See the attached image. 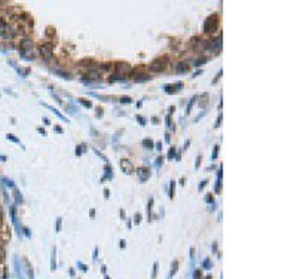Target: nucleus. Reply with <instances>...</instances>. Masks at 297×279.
<instances>
[{
  "label": "nucleus",
  "instance_id": "f257e3e1",
  "mask_svg": "<svg viewBox=\"0 0 297 279\" xmlns=\"http://www.w3.org/2000/svg\"><path fill=\"white\" fill-rule=\"evenodd\" d=\"M218 27V16L214 13L211 16H208L204 23V31L205 33H214Z\"/></svg>",
  "mask_w": 297,
  "mask_h": 279
},
{
  "label": "nucleus",
  "instance_id": "f03ea898",
  "mask_svg": "<svg viewBox=\"0 0 297 279\" xmlns=\"http://www.w3.org/2000/svg\"><path fill=\"white\" fill-rule=\"evenodd\" d=\"M166 64H168V59H166V58H158V59H155V61L150 64V70L155 71V73H159V71H163V70H165Z\"/></svg>",
  "mask_w": 297,
  "mask_h": 279
},
{
  "label": "nucleus",
  "instance_id": "7ed1b4c3",
  "mask_svg": "<svg viewBox=\"0 0 297 279\" xmlns=\"http://www.w3.org/2000/svg\"><path fill=\"white\" fill-rule=\"evenodd\" d=\"M39 52H40V55H42L46 61H48V59L51 58V55H52V45H51V43L40 45V46H39Z\"/></svg>",
  "mask_w": 297,
  "mask_h": 279
},
{
  "label": "nucleus",
  "instance_id": "20e7f679",
  "mask_svg": "<svg viewBox=\"0 0 297 279\" xmlns=\"http://www.w3.org/2000/svg\"><path fill=\"white\" fill-rule=\"evenodd\" d=\"M183 88V83L181 82H177V83H174V85H165L163 86V89L166 94H175V92H178V91Z\"/></svg>",
  "mask_w": 297,
  "mask_h": 279
},
{
  "label": "nucleus",
  "instance_id": "39448f33",
  "mask_svg": "<svg viewBox=\"0 0 297 279\" xmlns=\"http://www.w3.org/2000/svg\"><path fill=\"white\" fill-rule=\"evenodd\" d=\"M114 70H116L117 76H120V74H123V73L131 71V67H129V64H126V63H117V64L114 66Z\"/></svg>",
  "mask_w": 297,
  "mask_h": 279
},
{
  "label": "nucleus",
  "instance_id": "423d86ee",
  "mask_svg": "<svg viewBox=\"0 0 297 279\" xmlns=\"http://www.w3.org/2000/svg\"><path fill=\"white\" fill-rule=\"evenodd\" d=\"M120 168H122V171H123L125 174H132V171H134V166H132L131 160H128V159H123V160L120 162Z\"/></svg>",
  "mask_w": 297,
  "mask_h": 279
},
{
  "label": "nucleus",
  "instance_id": "0eeeda50",
  "mask_svg": "<svg viewBox=\"0 0 297 279\" xmlns=\"http://www.w3.org/2000/svg\"><path fill=\"white\" fill-rule=\"evenodd\" d=\"M31 46H33V43H31V40L30 39H24V40H21V43H20V51H21V54H24L28 51V49H31Z\"/></svg>",
  "mask_w": 297,
  "mask_h": 279
},
{
  "label": "nucleus",
  "instance_id": "6e6552de",
  "mask_svg": "<svg viewBox=\"0 0 297 279\" xmlns=\"http://www.w3.org/2000/svg\"><path fill=\"white\" fill-rule=\"evenodd\" d=\"M137 175L140 177L141 181H146V180L150 177V171H148V168H138V169H137Z\"/></svg>",
  "mask_w": 297,
  "mask_h": 279
},
{
  "label": "nucleus",
  "instance_id": "1a4fd4ad",
  "mask_svg": "<svg viewBox=\"0 0 297 279\" xmlns=\"http://www.w3.org/2000/svg\"><path fill=\"white\" fill-rule=\"evenodd\" d=\"M189 70H190V66L186 64V63H180V64L175 66V73H177V74H184V73H187Z\"/></svg>",
  "mask_w": 297,
  "mask_h": 279
},
{
  "label": "nucleus",
  "instance_id": "9d476101",
  "mask_svg": "<svg viewBox=\"0 0 297 279\" xmlns=\"http://www.w3.org/2000/svg\"><path fill=\"white\" fill-rule=\"evenodd\" d=\"M85 77V80H88L89 79V82H92V80H98V79L101 77V74H100V71L98 70H91L88 74H85L83 76Z\"/></svg>",
  "mask_w": 297,
  "mask_h": 279
},
{
  "label": "nucleus",
  "instance_id": "9b49d317",
  "mask_svg": "<svg viewBox=\"0 0 297 279\" xmlns=\"http://www.w3.org/2000/svg\"><path fill=\"white\" fill-rule=\"evenodd\" d=\"M206 48H209V49H213V51L221 49V36L217 37L216 40H213V43H206Z\"/></svg>",
  "mask_w": 297,
  "mask_h": 279
},
{
  "label": "nucleus",
  "instance_id": "f8f14e48",
  "mask_svg": "<svg viewBox=\"0 0 297 279\" xmlns=\"http://www.w3.org/2000/svg\"><path fill=\"white\" fill-rule=\"evenodd\" d=\"M141 144H143V147H146V148H150V150H153V148H155V143H153L152 140H148V138L143 140V141H141Z\"/></svg>",
  "mask_w": 297,
  "mask_h": 279
},
{
  "label": "nucleus",
  "instance_id": "ddd939ff",
  "mask_svg": "<svg viewBox=\"0 0 297 279\" xmlns=\"http://www.w3.org/2000/svg\"><path fill=\"white\" fill-rule=\"evenodd\" d=\"M46 107H48L49 110H52V112L55 113V114H57V116H58V117H59V119H61V120H63V122H69V119H67L66 116H63V114H61V113L58 112L57 109H54V107H51V106H46Z\"/></svg>",
  "mask_w": 297,
  "mask_h": 279
},
{
  "label": "nucleus",
  "instance_id": "4468645a",
  "mask_svg": "<svg viewBox=\"0 0 297 279\" xmlns=\"http://www.w3.org/2000/svg\"><path fill=\"white\" fill-rule=\"evenodd\" d=\"M13 195H15V201L18 202V203H21V202L24 201L23 196H21V191H20L18 189H13Z\"/></svg>",
  "mask_w": 297,
  "mask_h": 279
},
{
  "label": "nucleus",
  "instance_id": "2eb2a0df",
  "mask_svg": "<svg viewBox=\"0 0 297 279\" xmlns=\"http://www.w3.org/2000/svg\"><path fill=\"white\" fill-rule=\"evenodd\" d=\"M206 61H208V58H206V56H201V58H198V59L195 61V66H196V67H199V66L205 64Z\"/></svg>",
  "mask_w": 297,
  "mask_h": 279
},
{
  "label": "nucleus",
  "instance_id": "dca6fc26",
  "mask_svg": "<svg viewBox=\"0 0 297 279\" xmlns=\"http://www.w3.org/2000/svg\"><path fill=\"white\" fill-rule=\"evenodd\" d=\"M77 101H79V102H80V104H82V106H85L86 109H91V107H92V102H91V101L85 100V98H79V100H77Z\"/></svg>",
  "mask_w": 297,
  "mask_h": 279
},
{
  "label": "nucleus",
  "instance_id": "f3484780",
  "mask_svg": "<svg viewBox=\"0 0 297 279\" xmlns=\"http://www.w3.org/2000/svg\"><path fill=\"white\" fill-rule=\"evenodd\" d=\"M5 30H8V24L3 18H0V33H5Z\"/></svg>",
  "mask_w": 297,
  "mask_h": 279
},
{
  "label": "nucleus",
  "instance_id": "a211bd4d",
  "mask_svg": "<svg viewBox=\"0 0 297 279\" xmlns=\"http://www.w3.org/2000/svg\"><path fill=\"white\" fill-rule=\"evenodd\" d=\"M51 269L55 270L57 269V263H55V248L52 249V260H51Z\"/></svg>",
  "mask_w": 297,
  "mask_h": 279
},
{
  "label": "nucleus",
  "instance_id": "6ab92c4d",
  "mask_svg": "<svg viewBox=\"0 0 297 279\" xmlns=\"http://www.w3.org/2000/svg\"><path fill=\"white\" fill-rule=\"evenodd\" d=\"M2 183H6V186H9V187H15V183L12 181V180H9V178H6V177H2Z\"/></svg>",
  "mask_w": 297,
  "mask_h": 279
},
{
  "label": "nucleus",
  "instance_id": "aec40b11",
  "mask_svg": "<svg viewBox=\"0 0 297 279\" xmlns=\"http://www.w3.org/2000/svg\"><path fill=\"white\" fill-rule=\"evenodd\" d=\"M54 73H55V74H59V76H63V79H71V76H70L69 73H66V71H61V70H55Z\"/></svg>",
  "mask_w": 297,
  "mask_h": 279
},
{
  "label": "nucleus",
  "instance_id": "412c9836",
  "mask_svg": "<svg viewBox=\"0 0 297 279\" xmlns=\"http://www.w3.org/2000/svg\"><path fill=\"white\" fill-rule=\"evenodd\" d=\"M171 186H170V198H174V193H175V181H171L170 183Z\"/></svg>",
  "mask_w": 297,
  "mask_h": 279
},
{
  "label": "nucleus",
  "instance_id": "4be33fe9",
  "mask_svg": "<svg viewBox=\"0 0 297 279\" xmlns=\"http://www.w3.org/2000/svg\"><path fill=\"white\" fill-rule=\"evenodd\" d=\"M6 138L8 140H11L12 143H16V144H20V140L15 137V135H12V134H6Z\"/></svg>",
  "mask_w": 297,
  "mask_h": 279
},
{
  "label": "nucleus",
  "instance_id": "5701e85b",
  "mask_svg": "<svg viewBox=\"0 0 297 279\" xmlns=\"http://www.w3.org/2000/svg\"><path fill=\"white\" fill-rule=\"evenodd\" d=\"M196 100H198L196 97H193V98L190 100V102H189V106H187V113H186V114H189V113L192 112V107H193V104H195V101H196Z\"/></svg>",
  "mask_w": 297,
  "mask_h": 279
},
{
  "label": "nucleus",
  "instance_id": "b1692460",
  "mask_svg": "<svg viewBox=\"0 0 297 279\" xmlns=\"http://www.w3.org/2000/svg\"><path fill=\"white\" fill-rule=\"evenodd\" d=\"M85 147H86L85 144H80L79 147H76V155H82L85 152Z\"/></svg>",
  "mask_w": 297,
  "mask_h": 279
},
{
  "label": "nucleus",
  "instance_id": "393cba45",
  "mask_svg": "<svg viewBox=\"0 0 297 279\" xmlns=\"http://www.w3.org/2000/svg\"><path fill=\"white\" fill-rule=\"evenodd\" d=\"M218 150H220V147H218V145H214V152H213V156H211V159H213V160H216V159H217Z\"/></svg>",
  "mask_w": 297,
  "mask_h": 279
},
{
  "label": "nucleus",
  "instance_id": "a878e982",
  "mask_svg": "<svg viewBox=\"0 0 297 279\" xmlns=\"http://www.w3.org/2000/svg\"><path fill=\"white\" fill-rule=\"evenodd\" d=\"M165 122H166V126H168L170 129H174V126L171 125V114H168V116L165 117Z\"/></svg>",
  "mask_w": 297,
  "mask_h": 279
},
{
  "label": "nucleus",
  "instance_id": "bb28decb",
  "mask_svg": "<svg viewBox=\"0 0 297 279\" xmlns=\"http://www.w3.org/2000/svg\"><path fill=\"white\" fill-rule=\"evenodd\" d=\"M166 157H168L170 160H171L172 157H175V148H174V147H171V148H170V152H168V156H166Z\"/></svg>",
  "mask_w": 297,
  "mask_h": 279
},
{
  "label": "nucleus",
  "instance_id": "cd10ccee",
  "mask_svg": "<svg viewBox=\"0 0 297 279\" xmlns=\"http://www.w3.org/2000/svg\"><path fill=\"white\" fill-rule=\"evenodd\" d=\"M147 79H150V76H147V74H141L140 77H135L134 80H135V82H143V80H147Z\"/></svg>",
  "mask_w": 297,
  "mask_h": 279
},
{
  "label": "nucleus",
  "instance_id": "c85d7f7f",
  "mask_svg": "<svg viewBox=\"0 0 297 279\" xmlns=\"http://www.w3.org/2000/svg\"><path fill=\"white\" fill-rule=\"evenodd\" d=\"M91 63H92V61L89 59V58H85V59H82V61L79 63V66H83V67H86V64H91Z\"/></svg>",
  "mask_w": 297,
  "mask_h": 279
},
{
  "label": "nucleus",
  "instance_id": "c756f323",
  "mask_svg": "<svg viewBox=\"0 0 297 279\" xmlns=\"http://www.w3.org/2000/svg\"><path fill=\"white\" fill-rule=\"evenodd\" d=\"M120 102H122V104H129V102H132V100H131L129 97H122V98H120Z\"/></svg>",
  "mask_w": 297,
  "mask_h": 279
},
{
  "label": "nucleus",
  "instance_id": "7c9ffc66",
  "mask_svg": "<svg viewBox=\"0 0 297 279\" xmlns=\"http://www.w3.org/2000/svg\"><path fill=\"white\" fill-rule=\"evenodd\" d=\"M177 266H178V261H177V260H174V263H172V270H171V275H174V273L177 272Z\"/></svg>",
  "mask_w": 297,
  "mask_h": 279
},
{
  "label": "nucleus",
  "instance_id": "2f4dec72",
  "mask_svg": "<svg viewBox=\"0 0 297 279\" xmlns=\"http://www.w3.org/2000/svg\"><path fill=\"white\" fill-rule=\"evenodd\" d=\"M134 223H135V224L141 223V214H135V217H134Z\"/></svg>",
  "mask_w": 297,
  "mask_h": 279
},
{
  "label": "nucleus",
  "instance_id": "473e14b6",
  "mask_svg": "<svg viewBox=\"0 0 297 279\" xmlns=\"http://www.w3.org/2000/svg\"><path fill=\"white\" fill-rule=\"evenodd\" d=\"M18 73H21V76H23V77H25V76L30 73V70H28V68H27V70H21V68H18Z\"/></svg>",
  "mask_w": 297,
  "mask_h": 279
},
{
  "label": "nucleus",
  "instance_id": "72a5a7b5",
  "mask_svg": "<svg viewBox=\"0 0 297 279\" xmlns=\"http://www.w3.org/2000/svg\"><path fill=\"white\" fill-rule=\"evenodd\" d=\"M110 165H106V175H107V178H112V174H110Z\"/></svg>",
  "mask_w": 297,
  "mask_h": 279
},
{
  "label": "nucleus",
  "instance_id": "f704fd0d",
  "mask_svg": "<svg viewBox=\"0 0 297 279\" xmlns=\"http://www.w3.org/2000/svg\"><path fill=\"white\" fill-rule=\"evenodd\" d=\"M201 159H202V155H199V156H198L196 162H195V168H199V166H201Z\"/></svg>",
  "mask_w": 297,
  "mask_h": 279
},
{
  "label": "nucleus",
  "instance_id": "c9c22d12",
  "mask_svg": "<svg viewBox=\"0 0 297 279\" xmlns=\"http://www.w3.org/2000/svg\"><path fill=\"white\" fill-rule=\"evenodd\" d=\"M193 278L195 279H201V278H202V273H201V270H196V272H195V273H193Z\"/></svg>",
  "mask_w": 297,
  "mask_h": 279
},
{
  "label": "nucleus",
  "instance_id": "e433bc0d",
  "mask_svg": "<svg viewBox=\"0 0 297 279\" xmlns=\"http://www.w3.org/2000/svg\"><path fill=\"white\" fill-rule=\"evenodd\" d=\"M156 272H158V263L153 264V273H152V278H156Z\"/></svg>",
  "mask_w": 297,
  "mask_h": 279
},
{
  "label": "nucleus",
  "instance_id": "4c0bfd02",
  "mask_svg": "<svg viewBox=\"0 0 297 279\" xmlns=\"http://www.w3.org/2000/svg\"><path fill=\"white\" fill-rule=\"evenodd\" d=\"M220 190H221V180H218V181H217V186H216V193H220Z\"/></svg>",
  "mask_w": 297,
  "mask_h": 279
},
{
  "label": "nucleus",
  "instance_id": "58836bf2",
  "mask_svg": "<svg viewBox=\"0 0 297 279\" xmlns=\"http://www.w3.org/2000/svg\"><path fill=\"white\" fill-rule=\"evenodd\" d=\"M137 120H138V122H140V123H141V125H143V126H144V125H146V119H144V117H143V116H137Z\"/></svg>",
  "mask_w": 297,
  "mask_h": 279
},
{
  "label": "nucleus",
  "instance_id": "ea45409f",
  "mask_svg": "<svg viewBox=\"0 0 297 279\" xmlns=\"http://www.w3.org/2000/svg\"><path fill=\"white\" fill-rule=\"evenodd\" d=\"M206 97H208V94H202V95H201V98H202V100H205ZM199 106H201V107H204V106H205V101H202V102H199Z\"/></svg>",
  "mask_w": 297,
  "mask_h": 279
},
{
  "label": "nucleus",
  "instance_id": "a19ab883",
  "mask_svg": "<svg viewBox=\"0 0 297 279\" xmlns=\"http://www.w3.org/2000/svg\"><path fill=\"white\" fill-rule=\"evenodd\" d=\"M204 269H211V261H209V260H205V261H204Z\"/></svg>",
  "mask_w": 297,
  "mask_h": 279
},
{
  "label": "nucleus",
  "instance_id": "79ce46f5",
  "mask_svg": "<svg viewBox=\"0 0 297 279\" xmlns=\"http://www.w3.org/2000/svg\"><path fill=\"white\" fill-rule=\"evenodd\" d=\"M205 186H206V180H204V181H201V184H199V189H198V190H199V191H201V190L204 189V187H205Z\"/></svg>",
  "mask_w": 297,
  "mask_h": 279
},
{
  "label": "nucleus",
  "instance_id": "37998d69",
  "mask_svg": "<svg viewBox=\"0 0 297 279\" xmlns=\"http://www.w3.org/2000/svg\"><path fill=\"white\" fill-rule=\"evenodd\" d=\"M205 201H206V202H209V203H213V202H214V199H213V195H206Z\"/></svg>",
  "mask_w": 297,
  "mask_h": 279
},
{
  "label": "nucleus",
  "instance_id": "c03bdc74",
  "mask_svg": "<svg viewBox=\"0 0 297 279\" xmlns=\"http://www.w3.org/2000/svg\"><path fill=\"white\" fill-rule=\"evenodd\" d=\"M220 123H221V113H220V116L217 117V122H216V125H214V126H216V128H218V126H220Z\"/></svg>",
  "mask_w": 297,
  "mask_h": 279
},
{
  "label": "nucleus",
  "instance_id": "a18cd8bd",
  "mask_svg": "<svg viewBox=\"0 0 297 279\" xmlns=\"http://www.w3.org/2000/svg\"><path fill=\"white\" fill-rule=\"evenodd\" d=\"M61 230V218H57V232Z\"/></svg>",
  "mask_w": 297,
  "mask_h": 279
},
{
  "label": "nucleus",
  "instance_id": "49530a36",
  "mask_svg": "<svg viewBox=\"0 0 297 279\" xmlns=\"http://www.w3.org/2000/svg\"><path fill=\"white\" fill-rule=\"evenodd\" d=\"M162 162H163V159H162V157H158V159H156V166H160Z\"/></svg>",
  "mask_w": 297,
  "mask_h": 279
},
{
  "label": "nucleus",
  "instance_id": "de8ad7c7",
  "mask_svg": "<svg viewBox=\"0 0 297 279\" xmlns=\"http://www.w3.org/2000/svg\"><path fill=\"white\" fill-rule=\"evenodd\" d=\"M220 76H221V70H220V73H218L217 76H216V79L213 80V83H217V80H218V79H220Z\"/></svg>",
  "mask_w": 297,
  "mask_h": 279
},
{
  "label": "nucleus",
  "instance_id": "09e8293b",
  "mask_svg": "<svg viewBox=\"0 0 297 279\" xmlns=\"http://www.w3.org/2000/svg\"><path fill=\"white\" fill-rule=\"evenodd\" d=\"M110 66H112V64H103L101 70H109V68H110Z\"/></svg>",
  "mask_w": 297,
  "mask_h": 279
},
{
  "label": "nucleus",
  "instance_id": "8fccbe9b",
  "mask_svg": "<svg viewBox=\"0 0 297 279\" xmlns=\"http://www.w3.org/2000/svg\"><path fill=\"white\" fill-rule=\"evenodd\" d=\"M165 140H166V143H170V141H171V135L166 134V135H165Z\"/></svg>",
  "mask_w": 297,
  "mask_h": 279
},
{
  "label": "nucleus",
  "instance_id": "3c124183",
  "mask_svg": "<svg viewBox=\"0 0 297 279\" xmlns=\"http://www.w3.org/2000/svg\"><path fill=\"white\" fill-rule=\"evenodd\" d=\"M155 145H156V148H158V150H160V148H162V143H160V141H159V143H156Z\"/></svg>",
  "mask_w": 297,
  "mask_h": 279
},
{
  "label": "nucleus",
  "instance_id": "603ef678",
  "mask_svg": "<svg viewBox=\"0 0 297 279\" xmlns=\"http://www.w3.org/2000/svg\"><path fill=\"white\" fill-rule=\"evenodd\" d=\"M37 131L40 132V134H43V135H46V132H45V129H42V128H37Z\"/></svg>",
  "mask_w": 297,
  "mask_h": 279
},
{
  "label": "nucleus",
  "instance_id": "864d4df0",
  "mask_svg": "<svg viewBox=\"0 0 297 279\" xmlns=\"http://www.w3.org/2000/svg\"><path fill=\"white\" fill-rule=\"evenodd\" d=\"M184 183H186V178H184V177H181V178H180V184H181V186H184Z\"/></svg>",
  "mask_w": 297,
  "mask_h": 279
},
{
  "label": "nucleus",
  "instance_id": "5fc2aeb1",
  "mask_svg": "<svg viewBox=\"0 0 297 279\" xmlns=\"http://www.w3.org/2000/svg\"><path fill=\"white\" fill-rule=\"evenodd\" d=\"M152 122H153V123H158V122H159V119H158V117H152Z\"/></svg>",
  "mask_w": 297,
  "mask_h": 279
},
{
  "label": "nucleus",
  "instance_id": "6e6d98bb",
  "mask_svg": "<svg viewBox=\"0 0 297 279\" xmlns=\"http://www.w3.org/2000/svg\"><path fill=\"white\" fill-rule=\"evenodd\" d=\"M104 195H106V198H109V195H110V191H109V190L106 189V190H104Z\"/></svg>",
  "mask_w": 297,
  "mask_h": 279
},
{
  "label": "nucleus",
  "instance_id": "4d7b16f0",
  "mask_svg": "<svg viewBox=\"0 0 297 279\" xmlns=\"http://www.w3.org/2000/svg\"><path fill=\"white\" fill-rule=\"evenodd\" d=\"M0 159H2L3 162H5V160H8V157H6V156H3V155H0Z\"/></svg>",
  "mask_w": 297,
  "mask_h": 279
},
{
  "label": "nucleus",
  "instance_id": "13d9d810",
  "mask_svg": "<svg viewBox=\"0 0 297 279\" xmlns=\"http://www.w3.org/2000/svg\"><path fill=\"white\" fill-rule=\"evenodd\" d=\"M79 266H80V269H82V270H86V266H85V264H80V263H79Z\"/></svg>",
  "mask_w": 297,
  "mask_h": 279
},
{
  "label": "nucleus",
  "instance_id": "bf43d9fd",
  "mask_svg": "<svg viewBox=\"0 0 297 279\" xmlns=\"http://www.w3.org/2000/svg\"><path fill=\"white\" fill-rule=\"evenodd\" d=\"M2 220H3V212H2V208H0V223H2Z\"/></svg>",
  "mask_w": 297,
  "mask_h": 279
},
{
  "label": "nucleus",
  "instance_id": "052dcab7",
  "mask_svg": "<svg viewBox=\"0 0 297 279\" xmlns=\"http://www.w3.org/2000/svg\"><path fill=\"white\" fill-rule=\"evenodd\" d=\"M43 122H45L46 125H49V119H48V117H43Z\"/></svg>",
  "mask_w": 297,
  "mask_h": 279
},
{
  "label": "nucleus",
  "instance_id": "680f3d73",
  "mask_svg": "<svg viewBox=\"0 0 297 279\" xmlns=\"http://www.w3.org/2000/svg\"><path fill=\"white\" fill-rule=\"evenodd\" d=\"M106 279H110V278H107V276H106Z\"/></svg>",
  "mask_w": 297,
  "mask_h": 279
}]
</instances>
